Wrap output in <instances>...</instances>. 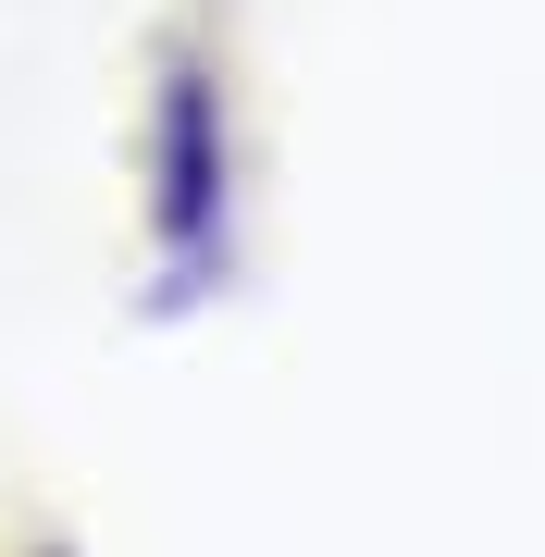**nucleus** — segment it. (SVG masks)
<instances>
[{
    "instance_id": "nucleus-1",
    "label": "nucleus",
    "mask_w": 545,
    "mask_h": 557,
    "mask_svg": "<svg viewBox=\"0 0 545 557\" xmlns=\"http://www.w3.org/2000/svg\"><path fill=\"white\" fill-rule=\"evenodd\" d=\"M211 236H223V149H211V75H186L162 112V248L211 260Z\"/></svg>"
}]
</instances>
